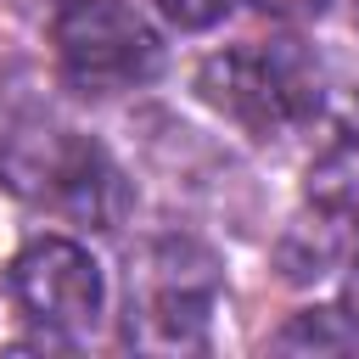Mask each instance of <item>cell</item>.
Masks as SVG:
<instances>
[{"mask_svg":"<svg viewBox=\"0 0 359 359\" xmlns=\"http://www.w3.org/2000/svg\"><path fill=\"white\" fill-rule=\"evenodd\" d=\"M236 0H157V11L174 22V28H213Z\"/></svg>","mask_w":359,"mask_h":359,"instance_id":"9","label":"cell"},{"mask_svg":"<svg viewBox=\"0 0 359 359\" xmlns=\"http://www.w3.org/2000/svg\"><path fill=\"white\" fill-rule=\"evenodd\" d=\"M353 17H359V0H353Z\"/></svg>","mask_w":359,"mask_h":359,"instance_id":"12","label":"cell"},{"mask_svg":"<svg viewBox=\"0 0 359 359\" xmlns=\"http://www.w3.org/2000/svg\"><path fill=\"white\" fill-rule=\"evenodd\" d=\"M0 185L28 196L45 213H62L73 224L112 230L129 208V185L118 163L79 129L62 123H28L0 135Z\"/></svg>","mask_w":359,"mask_h":359,"instance_id":"2","label":"cell"},{"mask_svg":"<svg viewBox=\"0 0 359 359\" xmlns=\"http://www.w3.org/2000/svg\"><path fill=\"white\" fill-rule=\"evenodd\" d=\"M331 236H342V230L325 224L320 213H314V224H297V230L280 241V275H286V280H320L325 264L337 258V241H331Z\"/></svg>","mask_w":359,"mask_h":359,"instance_id":"8","label":"cell"},{"mask_svg":"<svg viewBox=\"0 0 359 359\" xmlns=\"http://www.w3.org/2000/svg\"><path fill=\"white\" fill-rule=\"evenodd\" d=\"M11 297L45 337H90L107 309V275L95 252L73 236H39L11 258Z\"/></svg>","mask_w":359,"mask_h":359,"instance_id":"5","label":"cell"},{"mask_svg":"<svg viewBox=\"0 0 359 359\" xmlns=\"http://www.w3.org/2000/svg\"><path fill=\"white\" fill-rule=\"evenodd\" d=\"M50 39L62 79L84 95L140 90L163 67V34L123 0H62Z\"/></svg>","mask_w":359,"mask_h":359,"instance_id":"4","label":"cell"},{"mask_svg":"<svg viewBox=\"0 0 359 359\" xmlns=\"http://www.w3.org/2000/svg\"><path fill=\"white\" fill-rule=\"evenodd\" d=\"M280 353H359V325L342 309H303L275 331Z\"/></svg>","mask_w":359,"mask_h":359,"instance_id":"7","label":"cell"},{"mask_svg":"<svg viewBox=\"0 0 359 359\" xmlns=\"http://www.w3.org/2000/svg\"><path fill=\"white\" fill-rule=\"evenodd\" d=\"M342 314L359 325V252L348 258V275H342Z\"/></svg>","mask_w":359,"mask_h":359,"instance_id":"11","label":"cell"},{"mask_svg":"<svg viewBox=\"0 0 359 359\" xmlns=\"http://www.w3.org/2000/svg\"><path fill=\"white\" fill-rule=\"evenodd\" d=\"M303 196H309V208H314L325 224L359 236V135H342L337 146H325V151L309 163Z\"/></svg>","mask_w":359,"mask_h":359,"instance_id":"6","label":"cell"},{"mask_svg":"<svg viewBox=\"0 0 359 359\" xmlns=\"http://www.w3.org/2000/svg\"><path fill=\"white\" fill-rule=\"evenodd\" d=\"M196 95L252 140H286L320 118L325 73L297 39H247L196 67Z\"/></svg>","mask_w":359,"mask_h":359,"instance_id":"1","label":"cell"},{"mask_svg":"<svg viewBox=\"0 0 359 359\" xmlns=\"http://www.w3.org/2000/svg\"><path fill=\"white\" fill-rule=\"evenodd\" d=\"M219 303V258L191 236H157L129 258L123 342L140 353H196L208 348Z\"/></svg>","mask_w":359,"mask_h":359,"instance_id":"3","label":"cell"},{"mask_svg":"<svg viewBox=\"0 0 359 359\" xmlns=\"http://www.w3.org/2000/svg\"><path fill=\"white\" fill-rule=\"evenodd\" d=\"M258 11H269V17H280V22H309V17H320L331 0H252Z\"/></svg>","mask_w":359,"mask_h":359,"instance_id":"10","label":"cell"}]
</instances>
